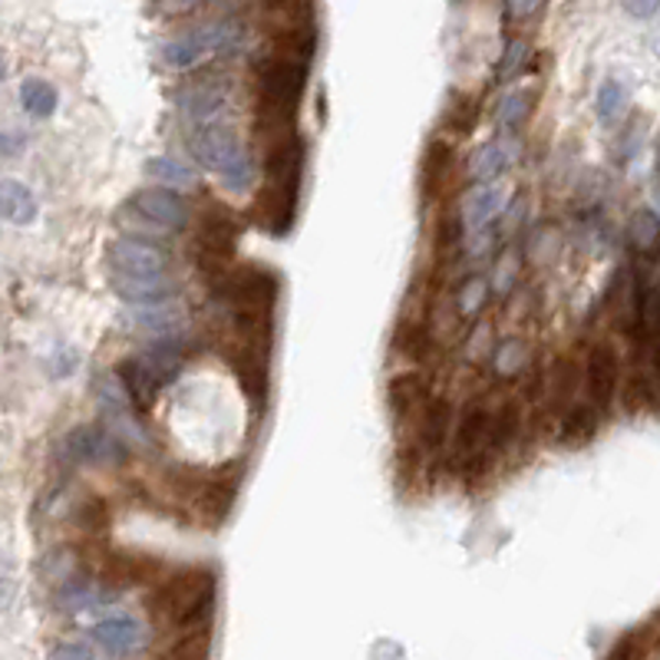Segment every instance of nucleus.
I'll list each match as a JSON object with an SVG mask.
<instances>
[{
    "label": "nucleus",
    "mask_w": 660,
    "mask_h": 660,
    "mask_svg": "<svg viewBox=\"0 0 660 660\" xmlns=\"http://www.w3.org/2000/svg\"><path fill=\"white\" fill-rule=\"evenodd\" d=\"M149 608L156 618L176 628L202 631L216 608V575L209 568L179 572L156 588V595L149 598Z\"/></svg>",
    "instance_id": "obj_1"
},
{
    "label": "nucleus",
    "mask_w": 660,
    "mask_h": 660,
    "mask_svg": "<svg viewBox=\"0 0 660 660\" xmlns=\"http://www.w3.org/2000/svg\"><path fill=\"white\" fill-rule=\"evenodd\" d=\"M189 149H192L199 166H206L209 172L219 176L228 192H248L254 186V176H258L254 159L238 143V136L228 123L196 126L192 136H189Z\"/></svg>",
    "instance_id": "obj_2"
},
{
    "label": "nucleus",
    "mask_w": 660,
    "mask_h": 660,
    "mask_svg": "<svg viewBox=\"0 0 660 660\" xmlns=\"http://www.w3.org/2000/svg\"><path fill=\"white\" fill-rule=\"evenodd\" d=\"M238 43V27L234 23H209L192 33H182L163 46V60L176 70H189L202 63L212 53H224Z\"/></svg>",
    "instance_id": "obj_3"
},
{
    "label": "nucleus",
    "mask_w": 660,
    "mask_h": 660,
    "mask_svg": "<svg viewBox=\"0 0 660 660\" xmlns=\"http://www.w3.org/2000/svg\"><path fill=\"white\" fill-rule=\"evenodd\" d=\"M113 277H166L172 268V258L166 248L146 241V238H116L106 248Z\"/></svg>",
    "instance_id": "obj_4"
},
{
    "label": "nucleus",
    "mask_w": 660,
    "mask_h": 660,
    "mask_svg": "<svg viewBox=\"0 0 660 660\" xmlns=\"http://www.w3.org/2000/svg\"><path fill=\"white\" fill-rule=\"evenodd\" d=\"M60 459L83 465H119L126 462V446L103 427H76L60 442Z\"/></svg>",
    "instance_id": "obj_5"
},
{
    "label": "nucleus",
    "mask_w": 660,
    "mask_h": 660,
    "mask_svg": "<svg viewBox=\"0 0 660 660\" xmlns=\"http://www.w3.org/2000/svg\"><path fill=\"white\" fill-rule=\"evenodd\" d=\"M129 206H133V212L146 221V224H156L163 231H182L189 224V206L182 202V196H176L166 186L136 192Z\"/></svg>",
    "instance_id": "obj_6"
},
{
    "label": "nucleus",
    "mask_w": 660,
    "mask_h": 660,
    "mask_svg": "<svg viewBox=\"0 0 660 660\" xmlns=\"http://www.w3.org/2000/svg\"><path fill=\"white\" fill-rule=\"evenodd\" d=\"M585 377H588V394H591L595 410H611L618 384H621V364H618V354H615L611 344L601 341V344L591 347Z\"/></svg>",
    "instance_id": "obj_7"
},
{
    "label": "nucleus",
    "mask_w": 660,
    "mask_h": 660,
    "mask_svg": "<svg viewBox=\"0 0 660 660\" xmlns=\"http://www.w3.org/2000/svg\"><path fill=\"white\" fill-rule=\"evenodd\" d=\"M228 106V90L221 83H189L182 93H179V109L182 116L196 126H209V123H224L221 113Z\"/></svg>",
    "instance_id": "obj_8"
},
{
    "label": "nucleus",
    "mask_w": 660,
    "mask_h": 660,
    "mask_svg": "<svg viewBox=\"0 0 660 660\" xmlns=\"http://www.w3.org/2000/svg\"><path fill=\"white\" fill-rule=\"evenodd\" d=\"M505 206H509V192H505L502 186H495V182H479L472 192L462 196L455 216H459V224L475 228V231H485L492 221L505 212Z\"/></svg>",
    "instance_id": "obj_9"
},
{
    "label": "nucleus",
    "mask_w": 660,
    "mask_h": 660,
    "mask_svg": "<svg viewBox=\"0 0 660 660\" xmlns=\"http://www.w3.org/2000/svg\"><path fill=\"white\" fill-rule=\"evenodd\" d=\"M93 641L113 658H129L146 648V628L129 615H113L93 628Z\"/></svg>",
    "instance_id": "obj_10"
},
{
    "label": "nucleus",
    "mask_w": 660,
    "mask_h": 660,
    "mask_svg": "<svg viewBox=\"0 0 660 660\" xmlns=\"http://www.w3.org/2000/svg\"><path fill=\"white\" fill-rule=\"evenodd\" d=\"M489 430H492V413L485 407H475L462 417L459 433H455V455L465 469H479V462L492 455Z\"/></svg>",
    "instance_id": "obj_11"
},
{
    "label": "nucleus",
    "mask_w": 660,
    "mask_h": 660,
    "mask_svg": "<svg viewBox=\"0 0 660 660\" xmlns=\"http://www.w3.org/2000/svg\"><path fill=\"white\" fill-rule=\"evenodd\" d=\"M113 291L136 307H159L176 294V281L166 277H113Z\"/></svg>",
    "instance_id": "obj_12"
},
{
    "label": "nucleus",
    "mask_w": 660,
    "mask_h": 660,
    "mask_svg": "<svg viewBox=\"0 0 660 660\" xmlns=\"http://www.w3.org/2000/svg\"><path fill=\"white\" fill-rule=\"evenodd\" d=\"M515 159H518V143H515L512 136L495 139V143L482 146V149L472 156L469 176H472L475 182H495Z\"/></svg>",
    "instance_id": "obj_13"
},
{
    "label": "nucleus",
    "mask_w": 660,
    "mask_h": 660,
    "mask_svg": "<svg viewBox=\"0 0 660 660\" xmlns=\"http://www.w3.org/2000/svg\"><path fill=\"white\" fill-rule=\"evenodd\" d=\"M234 374H238V384L248 394V400L254 407H261L268 397V360H264L261 347H244L241 357L234 360Z\"/></svg>",
    "instance_id": "obj_14"
},
{
    "label": "nucleus",
    "mask_w": 660,
    "mask_h": 660,
    "mask_svg": "<svg viewBox=\"0 0 660 660\" xmlns=\"http://www.w3.org/2000/svg\"><path fill=\"white\" fill-rule=\"evenodd\" d=\"M234 238H238V224L234 219H228L224 212H209L206 224H202V234H199V244H202V254L206 258H231L234 251Z\"/></svg>",
    "instance_id": "obj_15"
},
{
    "label": "nucleus",
    "mask_w": 660,
    "mask_h": 660,
    "mask_svg": "<svg viewBox=\"0 0 660 660\" xmlns=\"http://www.w3.org/2000/svg\"><path fill=\"white\" fill-rule=\"evenodd\" d=\"M452 159H455V149L452 143L446 139H433L427 156H423V196L427 199H437L440 189L446 186L449 172H452Z\"/></svg>",
    "instance_id": "obj_16"
},
{
    "label": "nucleus",
    "mask_w": 660,
    "mask_h": 660,
    "mask_svg": "<svg viewBox=\"0 0 660 660\" xmlns=\"http://www.w3.org/2000/svg\"><path fill=\"white\" fill-rule=\"evenodd\" d=\"M0 219L13 221V224H30L36 219V199L23 182H17V179L0 182Z\"/></svg>",
    "instance_id": "obj_17"
},
{
    "label": "nucleus",
    "mask_w": 660,
    "mask_h": 660,
    "mask_svg": "<svg viewBox=\"0 0 660 660\" xmlns=\"http://www.w3.org/2000/svg\"><path fill=\"white\" fill-rule=\"evenodd\" d=\"M133 360L146 370V377H149L156 387H166V384L179 374V367H182V354H179L172 344L149 347V350H143V354L133 357Z\"/></svg>",
    "instance_id": "obj_18"
},
{
    "label": "nucleus",
    "mask_w": 660,
    "mask_h": 660,
    "mask_svg": "<svg viewBox=\"0 0 660 660\" xmlns=\"http://www.w3.org/2000/svg\"><path fill=\"white\" fill-rule=\"evenodd\" d=\"M387 400L394 407V413H410L417 404H427V377L423 374H400L390 380L387 387Z\"/></svg>",
    "instance_id": "obj_19"
},
{
    "label": "nucleus",
    "mask_w": 660,
    "mask_h": 660,
    "mask_svg": "<svg viewBox=\"0 0 660 660\" xmlns=\"http://www.w3.org/2000/svg\"><path fill=\"white\" fill-rule=\"evenodd\" d=\"M119 380H123V390H126V400L139 410H149L153 400H156V384L146 377V370L136 364V360H123L119 364Z\"/></svg>",
    "instance_id": "obj_20"
},
{
    "label": "nucleus",
    "mask_w": 660,
    "mask_h": 660,
    "mask_svg": "<svg viewBox=\"0 0 660 660\" xmlns=\"http://www.w3.org/2000/svg\"><path fill=\"white\" fill-rule=\"evenodd\" d=\"M595 433H598V413H595V407H585V404L568 410L562 427H558V440L565 446H582V442L591 440Z\"/></svg>",
    "instance_id": "obj_21"
},
{
    "label": "nucleus",
    "mask_w": 660,
    "mask_h": 660,
    "mask_svg": "<svg viewBox=\"0 0 660 660\" xmlns=\"http://www.w3.org/2000/svg\"><path fill=\"white\" fill-rule=\"evenodd\" d=\"M522 430V417H518V404H505L495 417H492V430H489V452H502L509 449Z\"/></svg>",
    "instance_id": "obj_22"
},
{
    "label": "nucleus",
    "mask_w": 660,
    "mask_h": 660,
    "mask_svg": "<svg viewBox=\"0 0 660 660\" xmlns=\"http://www.w3.org/2000/svg\"><path fill=\"white\" fill-rule=\"evenodd\" d=\"M452 430V410L446 400H430L423 404V442L430 449H440Z\"/></svg>",
    "instance_id": "obj_23"
},
{
    "label": "nucleus",
    "mask_w": 660,
    "mask_h": 660,
    "mask_svg": "<svg viewBox=\"0 0 660 660\" xmlns=\"http://www.w3.org/2000/svg\"><path fill=\"white\" fill-rule=\"evenodd\" d=\"M528 113H532V93H528V90H512V93H505V99L499 103V129L512 136L515 129L525 126Z\"/></svg>",
    "instance_id": "obj_24"
},
{
    "label": "nucleus",
    "mask_w": 660,
    "mask_h": 660,
    "mask_svg": "<svg viewBox=\"0 0 660 660\" xmlns=\"http://www.w3.org/2000/svg\"><path fill=\"white\" fill-rule=\"evenodd\" d=\"M20 103L30 116H50L56 109V90L46 80H23L20 86Z\"/></svg>",
    "instance_id": "obj_25"
},
{
    "label": "nucleus",
    "mask_w": 660,
    "mask_h": 660,
    "mask_svg": "<svg viewBox=\"0 0 660 660\" xmlns=\"http://www.w3.org/2000/svg\"><path fill=\"white\" fill-rule=\"evenodd\" d=\"M628 109V90L618 80H605L598 90V119L605 126H615Z\"/></svg>",
    "instance_id": "obj_26"
},
{
    "label": "nucleus",
    "mask_w": 660,
    "mask_h": 660,
    "mask_svg": "<svg viewBox=\"0 0 660 660\" xmlns=\"http://www.w3.org/2000/svg\"><path fill=\"white\" fill-rule=\"evenodd\" d=\"M475 123H479V103L472 96H459L452 103V109L446 113V129L452 136H469L475 129Z\"/></svg>",
    "instance_id": "obj_27"
},
{
    "label": "nucleus",
    "mask_w": 660,
    "mask_h": 660,
    "mask_svg": "<svg viewBox=\"0 0 660 660\" xmlns=\"http://www.w3.org/2000/svg\"><path fill=\"white\" fill-rule=\"evenodd\" d=\"M485 297H489V284H485L482 277H469V281L459 287L455 307H459V314H462V317H475V314L482 311Z\"/></svg>",
    "instance_id": "obj_28"
},
{
    "label": "nucleus",
    "mask_w": 660,
    "mask_h": 660,
    "mask_svg": "<svg viewBox=\"0 0 660 660\" xmlns=\"http://www.w3.org/2000/svg\"><path fill=\"white\" fill-rule=\"evenodd\" d=\"M525 360H528V354H525L522 341H509V344H502V347L495 350V374L515 377V374L525 367Z\"/></svg>",
    "instance_id": "obj_29"
},
{
    "label": "nucleus",
    "mask_w": 660,
    "mask_h": 660,
    "mask_svg": "<svg viewBox=\"0 0 660 660\" xmlns=\"http://www.w3.org/2000/svg\"><path fill=\"white\" fill-rule=\"evenodd\" d=\"M525 60H528V46H525L522 40H512V43L505 46V53H502V63H499L495 76H499V80H512L515 73L525 70Z\"/></svg>",
    "instance_id": "obj_30"
},
{
    "label": "nucleus",
    "mask_w": 660,
    "mask_h": 660,
    "mask_svg": "<svg viewBox=\"0 0 660 660\" xmlns=\"http://www.w3.org/2000/svg\"><path fill=\"white\" fill-rule=\"evenodd\" d=\"M149 172L159 176L163 182H176V186H192L196 182L192 169L179 166L176 159H149Z\"/></svg>",
    "instance_id": "obj_31"
},
{
    "label": "nucleus",
    "mask_w": 660,
    "mask_h": 660,
    "mask_svg": "<svg viewBox=\"0 0 660 660\" xmlns=\"http://www.w3.org/2000/svg\"><path fill=\"white\" fill-rule=\"evenodd\" d=\"M635 238L645 251H654V244H658V216L654 212L635 216Z\"/></svg>",
    "instance_id": "obj_32"
},
{
    "label": "nucleus",
    "mask_w": 660,
    "mask_h": 660,
    "mask_svg": "<svg viewBox=\"0 0 660 660\" xmlns=\"http://www.w3.org/2000/svg\"><path fill=\"white\" fill-rule=\"evenodd\" d=\"M53 660H96V651L90 648V645H83V641H63V645H56L53 648Z\"/></svg>",
    "instance_id": "obj_33"
},
{
    "label": "nucleus",
    "mask_w": 660,
    "mask_h": 660,
    "mask_svg": "<svg viewBox=\"0 0 660 660\" xmlns=\"http://www.w3.org/2000/svg\"><path fill=\"white\" fill-rule=\"evenodd\" d=\"M545 0H505V13L509 20H532L542 10Z\"/></svg>",
    "instance_id": "obj_34"
},
{
    "label": "nucleus",
    "mask_w": 660,
    "mask_h": 660,
    "mask_svg": "<svg viewBox=\"0 0 660 660\" xmlns=\"http://www.w3.org/2000/svg\"><path fill=\"white\" fill-rule=\"evenodd\" d=\"M608 660H641V638H638V635H628L625 641L615 645V651L608 654Z\"/></svg>",
    "instance_id": "obj_35"
},
{
    "label": "nucleus",
    "mask_w": 660,
    "mask_h": 660,
    "mask_svg": "<svg viewBox=\"0 0 660 660\" xmlns=\"http://www.w3.org/2000/svg\"><path fill=\"white\" fill-rule=\"evenodd\" d=\"M106 518V512H103V502H90V505H83V512H80V525H86V528H96L99 522Z\"/></svg>",
    "instance_id": "obj_36"
},
{
    "label": "nucleus",
    "mask_w": 660,
    "mask_h": 660,
    "mask_svg": "<svg viewBox=\"0 0 660 660\" xmlns=\"http://www.w3.org/2000/svg\"><path fill=\"white\" fill-rule=\"evenodd\" d=\"M625 7L635 13V17H654V10H658V0H625Z\"/></svg>",
    "instance_id": "obj_37"
},
{
    "label": "nucleus",
    "mask_w": 660,
    "mask_h": 660,
    "mask_svg": "<svg viewBox=\"0 0 660 660\" xmlns=\"http://www.w3.org/2000/svg\"><path fill=\"white\" fill-rule=\"evenodd\" d=\"M202 0H159V7H163V13H186V10H192V7H199Z\"/></svg>",
    "instance_id": "obj_38"
},
{
    "label": "nucleus",
    "mask_w": 660,
    "mask_h": 660,
    "mask_svg": "<svg viewBox=\"0 0 660 660\" xmlns=\"http://www.w3.org/2000/svg\"><path fill=\"white\" fill-rule=\"evenodd\" d=\"M10 136H0V153H13V149H20V143H7Z\"/></svg>",
    "instance_id": "obj_39"
},
{
    "label": "nucleus",
    "mask_w": 660,
    "mask_h": 660,
    "mask_svg": "<svg viewBox=\"0 0 660 660\" xmlns=\"http://www.w3.org/2000/svg\"><path fill=\"white\" fill-rule=\"evenodd\" d=\"M7 76V63H3V56H0V80Z\"/></svg>",
    "instance_id": "obj_40"
}]
</instances>
